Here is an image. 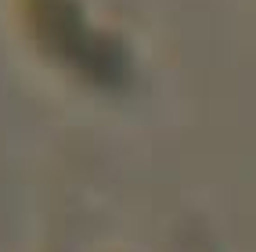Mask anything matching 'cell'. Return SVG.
<instances>
[{
	"instance_id": "6da1fadb",
	"label": "cell",
	"mask_w": 256,
	"mask_h": 252,
	"mask_svg": "<svg viewBox=\"0 0 256 252\" xmlns=\"http://www.w3.org/2000/svg\"><path fill=\"white\" fill-rule=\"evenodd\" d=\"M32 22L44 29L47 43L69 54L83 72L90 76H101V79H112L116 65H112V50L101 43V40H90L87 29L80 25L76 11L65 4V0H36L32 4Z\"/></svg>"
}]
</instances>
